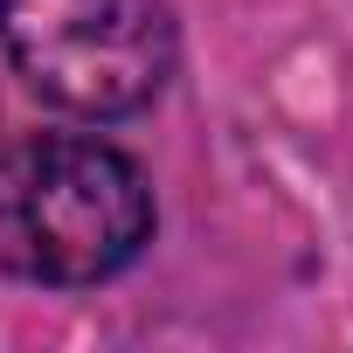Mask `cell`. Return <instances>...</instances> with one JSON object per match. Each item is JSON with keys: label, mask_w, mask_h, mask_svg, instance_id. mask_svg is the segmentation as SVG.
I'll return each mask as SVG.
<instances>
[{"label": "cell", "mask_w": 353, "mask_h": 353, "mask_svg": "<svg viewBox=\"0 0 353 353\" xmlns=\"http://www.w3.org/2000/svg\"><path fill=\"white\" fill-rule=\"evenodd\" d=\"M152 243V188L104 139H28L0 152V277L97 284Z\"/></svg>", "instance_id": "1"}, {"label": "cell", "mask_w": 353, "mask_h": 353, "mask_svg": "<svg viewBox=\"0 0 353 353\" xmlns=\"http://www.w3.org/2000/svg\"><path fill=\"white\" fill-rule=\"evenodd\" d=\"M14 70L77 118H132L173 77L166 0H0Z\"/></svg>", "instance_id": "2"}]
</instances>
